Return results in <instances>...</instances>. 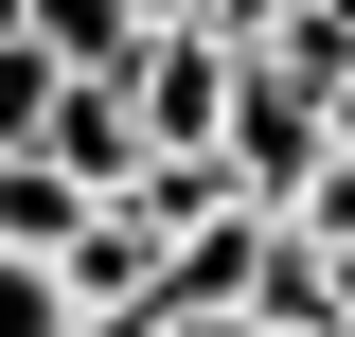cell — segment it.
I'll return each mask as SVG.
<instances>
[{
    "label": "cell",
    "mask_w": 355,
    "mask_h": 337,
    "mask_svg": "<svg viewBox=\"0 0 355 337\" xmlns=\"http://www.w3.org/2000/svg\"><path fill=\"white\" fill-rule=\"evenodd\" d=\"M107 107H125L142 160H214V125H231V53H214V36H142V71L107 89Z\"/></svg>",
    "instance_id": "cell-1"
},
{
    "label": "cell",
    "mask_w": 355,
    "mask_h": 337,
    "mask_svg": "<svg viewBox=\"0 0 355 337\" xmlns=\"http://www.w3.org/2000/svg\"><path fill=\"white\" fill-rule=\"evenodd\" d=\"M36 160L71 178L89 213H125V196H142V142H125V107H107V89H53V125H36Z\"/></svg>",
    "instance_id": "cell-2"
},
{
    "label": "cell",
    "mask_w": 355,
    "mask_h": 337,
    "mask_svg": "<svg viewBox=\"0 0 355 337\" xmlns=\"http://www.w3.org/2000/svg\"><path fill=\"white\" fill-rule=\"evenodd\" d=\"M0 337H71V302H53V266H18V249H0Z\"/></svg>",
    "instance_id": "cell-3"
},
{
    "label": "cell",
    "mask_w": 355,
    "mask_h": 337,
    "mask_svg": "<svg viewBox=\"0 0 355 337\" xmlns=\"http://www.w3.org/2000/svg\"><path fill=\"white\" fill-rule=\"evenodd\" d=\"M142 337H249V320H142Z\"/></svg>",
    "instance_id": "cell-4"
},
{
    "label": "cell",
    "mask_w": 355,
    "mask_h": 337,
    "mask_svg": "<svg viewBox=\"0 0 355 337\" xmlns=\"http://www.w3.org/2000/svg\"><path fill=\"white\" fill-rule=\"evenodd\" d=\"M71 337H142V320H71Z\"/></svg>",
    "instance_id": "cell-5"
}]
</instances>
